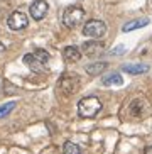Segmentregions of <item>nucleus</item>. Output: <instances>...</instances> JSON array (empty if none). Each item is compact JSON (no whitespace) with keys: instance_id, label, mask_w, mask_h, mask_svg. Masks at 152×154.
<instances>
[{"instance_id":"1","label":"nucleus","mask_w":152,"mask_h":154,"mask_svg":"<svg viewBox=\"0 0 152 154\" xmlns=\"http://www.w3.org/2000/svg\"><path fill=\"white\" fill-rule=\"evenodd\" d=\"M102 110V102L96 97H85L78 103V113L83 119H93Z\"/></svg>"},{"instance_id":"2","label":"nucleus","mask_w":152,"mask_h":154,"mask_svg":"<svg viewBox=\"0 0 152 154\" xmlns=\"http://www.w3.org/2000/svg\"><path fill=\"white\" fill-rule=\"evenodd\" d=\"M83 19H85V10L81 9V7H78V5H71V7H68L64 10L63 24L68 29H74L83 22Z\"/></svg>"},{"instance_id":"3","label":"nucleus","mask_w":152,"mask_h":154,"mask_svg":"<svg viewBox=\"0 0 152 154\" xmlns=\"http://www.w3.org/2000/svg\"><path fill=\"white\" fill-rule=\"evenodd\" d=\"M80 85H81V80L78 75L74 73H64L63 76L59 78V90L63 91L64 95H74L76 91L80 90Z\"/></svg>"},{"instance_id":"4","label":"nucleus","mask_w":152,"mask_h":154,"mask_svg":"<svg viewBox=\"0 0 152 154\" xmlns=\"http://www.w3.org/2000/svg\"><path fill=\"white\" fill-rule=\"evenodd\" d=\"M83 34L86 37H91V39H100V37H103L107 34V24L103 20H98V19L88 20L83 26Z\"/></svg>"},{"instance_id":"5","label":"nucleus","mask_w":152,"mask_h":154,"mask_svg":"<svg viewBox=\"0 0 152 154\" xmlns=\"http://www.w3.org/2000/svg\"><path fill=\"white\" fill-rule=\"evenodd\" d=\"M7 24H9V27L12 29V31H22V29L27 27L29 19H27V15L24 14V12H19V10H15V12H12V14L9 15V19H7Z\"/></svg>"},{"instance_id":"6","label":"nucleus","mask_w":152,"mask_h":154,"mask_svg":"<svg viewBox=\"0 0 152 154\" xmlns=\"http://www.w3.org/2000/svg\"><path fill=\"white\" fill-rule=\"evenodd\" d=\"M81 51H83L86 56H90V58H96V56H100V54L105 53V44L100 42L98 39L86 41V42H83V46H81Z\"/></svg>"},{"instance_id":"7","label":"nucleus","mask_w":152,"mask_h":154,"mask_svg":"<svg viewBox=\"0 0 152 154\" xmlns=\"http://www.w3.org/2000/svg\"><path fill=\"white\" fill-rule=\"evenodd\" d=\"M149 110H150V107H149V103L145 102V100L142 98H137V100H132V103H130V115L134 119H142L145 117L149 113Z\"/></svg>"},{"instance_id":"8","label":"nucleus","mask_w":152,"mask_h":154,"mask_svg":"<svg viewBox=\"0 0 152 154\" xmlns=\"http://www.w3.org/2000/svg\"><path fill=\"white\" fill-rule=\"evenodd\" d=\"M47 10H49V5H47V2H46V0H34V2H32V5L29 7V14H31L32 19L41 20V19L46 17Z\"/></svg>"},{"instance_id":"9","label":"nucleus","mask_w":152,"mask_h":154,"mask_svg":"<svg viewBox=\"0 0 152 154\" xmlns=\"http://www.w3.org/2000/svg\"><path fill=\"white\" fill-rule=\"evenodd\" d=\"M24 63L29 66V69H31L32 73L46 71V63H42L41 59H37L36 56H34V53H31V54H26V56H24Z\"/></svg>"},{"instance_id":"10","label":"nucleus","mask_w":152,"mask_h":154,"mask_svg":"<svg viewBox=\"0 0 152 154\" xmlns=\"http://www.w3.org/2000/svg\"><path fill=\"white\" fill-rule=\"evenodd\" d=\"M63 58L68 63H76L81 58V49L76 48V46H68V48L63 49Z\"/></svg>"},{"instance_id":"11","label":"nucleus","mask_w":152,"mask_h":154,"mask_svg":"<svg viewBox=\"0 0 152 154\" xmlns=\"http://www.w3.org/2000/svg\"><path fill=\"white\" fill-rule=\"evenodd\" d=\"M108 63H105V61H96V63H91V64H86L85 71L88 73V75H91V76H96V75H100V73H103L105 69H107Z\"/></svg>"},{"instance_id":"12","label":"nucleus","mask_w":152,"mask_h":154,"mask_svg":"<svg viewBox=\"0 0 152 154\" xmlns=\"http://www.w3.org/2000/svg\"><path fill=\"white\" fill-rule=\"evenodd\" d=\"M150 22L149 19L142 17V19H135V20H130V22H127L123 27H122V31L123 32H130V31H135V29H140V27H145L147 24Z\"/></svg>"},{"instance_id":"13","label":"nucleus","mask_w":152,"mask_h":154,"mask_svg":"<svg viewBox=\"0 0 152 154\" xmlns=\"http://www.w3.org/2000/svg\"><path fill=\"white\" fill-rule=\"evenodd\" d=\"M122 71L130 73V75H142V73L149 71V64H125Z\"/></svg>"},{"instance_id":"14","label":"nucleus","mask_w":152,"mask_h":154,"mask_svg":"<svg viewBox=\"0 0 152 154\" xmlns=\"http://www.w3.org/2000/svg\"><path fill=\"white\" fill-rule=\"evenodd\" d=\"M102 83L105 86H112V85H122L123 83V80H122V76L118 75V73H110V75H107V76L102 78Z\"/></svg>"},{"instance_id":"15","label":"nucleus","mask_w":152,"mask_h":154,"mask_svg":"<svg viewBox=\"0 0 152 154\" xmlns=\"http://www.w3.org/2000/svg\"><path fill=\"white\" fill-rule=\"evenodd\" d=\"M63 154H83L81 152V149H80V146H76L74 142H64V146H63Z\"/></svg>"},{"instance_id":"16","label":"nucleus","mask_w":152,"mask_h":154,"mask_svg":"<svg viewBox=\"0 0 152 154\" xmlns=\"http://www.w3.org/2000/svg\"><path fill=\"white\" fill-rule=\"evenodd\" d=\"M14 107H15V102H7V103L2 105V107H0V119L7 117V115L14 110Z\"/></svg>"},{"instance_id":"17","label":"nucleus","mask_w":152,"mask_h":154,"mask_svg":"<svg viewBox=\"0 0 152 154\" xmlns=\"http://www.w3.org/2000/svg\"><path fill=\"white\" fill-rule=\"evenodd\" d=\"M34 56H36L37 59H41L42 63H47V61H49V53L44 51V49H36L34 51Z\"/></svg>"},{"instance_id":"18","label":"nucleus","mask_w":152,"mask_h":154,"mask_svg":"<svg viewBox=\"0 0 152 154\" xmlns=\"http://www.w3.org/2000/svg\"><path fill=\"white\" fill-rule=\"evenodd\" d=\"M145 154H152V146H150V147H147V151H145Z\"/></svg>"},{"instance_id":"19","label":"nucleus","mask_w":152,"mask_h":154,"mask_svg":"<svg viewBox=\"0 0 152 154\" xmlns=\"http://www.w3.org/2000/svg\"><path fill=\"white\" fill-rule=\"evenodd\" d=\"M4 49H5V46L2 44V42H0V53H2V51H4Z\"/></svg>"}]
</instances>
